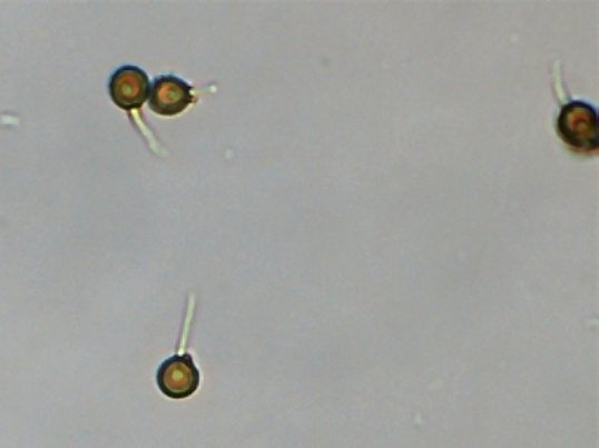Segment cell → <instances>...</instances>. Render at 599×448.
<instances>
[{"label": "cell", "mask_w": 599, "mask_h": 448, "mask_svg": "<svg viewBox=\"0 0 599 448\" xmlns=\"http://www.w3.org/2000/svg\"><path fill=\"white\" fill-rule=\"evenodd\" d=\"M195 102L194 87L176 76L155 78L150 87L149 107L155 115L175 117Z\"/></svg>", "instance_id": "obj_4"}, {"label": "cell", "mask_w": 599, "mask_h": 448, "mask_svg": "<svg viewBox=\"0 0 599 448\" xmlns=\"http://www.w3.org/2000/svg\"><path fill=\"white\" fill-rule=\"evenodd\" d=\"M150 80L143 69L125 64L111 73L108 93L116 107L125 111H138L150 94Z\"/></svg>", "instance_id": "obj_3"}, {"label": "cell", "mask_w": 599, "mask_h": 448, "mask_svg": "<svg viewBox=\"0 0 599 448\" xmlns=\"http://www.w3.org/2000/svg\"><path fill=\"white\" fill-rule=\"evenodd\" d=\"M159 390L169 399L189 398L202 386V372L188 351L171 356L160 365L156 372Z\"/></svg>", "instance_id": "obj_1"}, {"label": "cell", "mask_w": 599, "mask_h": 448, "mask_svg": "<svg viewBox=\"0 0 599 448\" xmlns=\"http://www.w3.org/2000/svg\"><path fill=\"white\" fill-rule=\"evenodd\" d=\"M558 130L568 146L580 151L598 147L597 111L586 102H570L562 108Z\"/></svg>", "instance_id": "obj_2"}]
</instances>
